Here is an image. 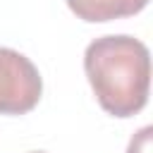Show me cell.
<instances>
[{"label":"cell","instance_id":"7a4b0ae2","mask_svg":"<svg viewBox=\"0 0 153 153\" xmlns=\"http://www.w3.org/2000/svg\"><path fill=\"white\" fill-rule=\"evenodd\" d=\"M43 93L36 65L19 50L0 45V115H24L33 110Z\"/></svg>","mask_w":153,"mask_h":153},{"label":"cell","instance_id":"5b68a950","mask_svg":"<svg viewBox=\"0 0 153 153\" xmlns=\"http://www.w3.org/2000/svg\"><path fill=\"white\" fill-rule=\"evenodd\" d=\"M33 153H43V151H33Z\"/></svg>","mask_w":153,"mask_h":153},{"label":"cell","instance_id":"277c9868","mask_svg":"<svg viewBox=\"0 0 153 153\" xmlns=\"http://www.w3.org/2000/svg\"><path fill=\"white\" fill-rule=\"evenodd\" d=\"M151 136H153V127H141L131 136L127 153H151Z\"/></svg>","mask_w":153,"mask_h":153},{"label":"cell","instance_id":"6da1fadb","mask_svg":"<svg viewBox=\"0 0 153 153\" xmlns=\"http://www.w3.org/2000/svg\"><path fill=\"white\" fill-rule=\"evenodd\" d=\"M84 72L98 105L112 117L143 110L151 84L148 48L134 36H100L84 53Z\"/></svg>","mask_w":153,"mask_h":153},{"label":"cell","instance_id":"3957f363","mask_svg":"<svg viewBox=\"0 0 153 153\" xmlns=\"http://www.w3.org/2000/svg\"><path fill=\"white\" fill-rule=\"evenodd\" d=\"M69 10L84 22H112L141 12L148 0H67Z\"/></svg>","mask_w":153,"mask_h":153}]
</instances>
